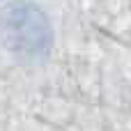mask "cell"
Segmentation results:
<instances>
[{"instance_id": "1", "label": "cell", "mask_w": 131, "mask_h": 131, "mask_svg": "<svg viewBox=\"0 0 131 131\" xmlns=\"http://www.w3.org/2000/svg\"><path fill=\"white\" fill-rule=\"evenodd\" d=\"M0 44L23 62H41L53 46L51 21L35 2H12L0 9Z\"/></svg>"}]
</instances>
